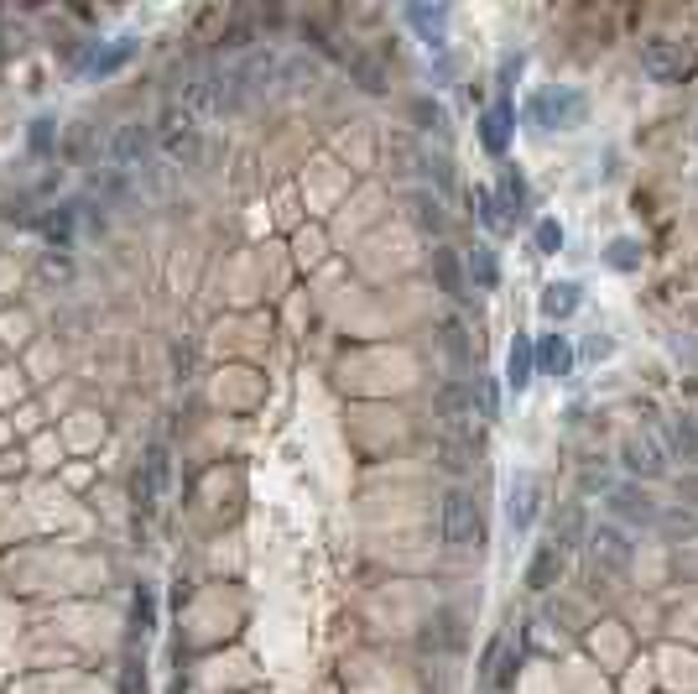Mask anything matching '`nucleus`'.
I'll use <instances>...</instances> for the list:
<instances>
[{"label": "nucleus", "instance_id": "nucleus-1", "mask_svg": "<svg viewBox=\"0 0 698 694\" xmlns=\"http://www.w3.org/2000/svg\"><path fill=\"white\" fill-rule=\"evenodd\" d=\"M439 538L448 543V548H480V543H485V522H480V507H474V496H469L465 485L443 491Z\"/></svg>", "mask_w": 698, "mask_h": 694}, {"label": "nucleus", "instance_id": "nucleus-2", "mask_svg": "<svg viewBox=\"0 0 698 694\" xmlns=\"http://www.w3.org/2000/svg\"><path fill=\"white\" fill-rule=\"evenodd\" d=\"M694 63H698L694 37H651V42H642V68L657 84H683L694 74Z\"/></svg>", "mask_w": 698, "mask_h": 694}, {"label": "nucleus", "instance_id": "nucleus-3", "mask_svg": "<svg viewBox=\"0 0 698 694\" xmlns=\"http://www.w3.org/2000/svg\"><path fill=\"white\" fill-rule=\"evenodd\" d=\"M156 147H162V157L178 162V167H199L204 162V131H199V121L188 115V110H167L162 115V126H156Z\"/></svg>", "mask_w": 698, "mask_h": 694}, {"label": "nucleus", "instance_id": "nucleus-4", "mask_svg": "<svg viewBox=\"0 0 698 694\" xmlns=\"http://www.w3.org/2000/svg\"><path fill=\"white\" fill-rule=\"evenodd\" d=\"M526 115H532L543 131H573V126L584 121V94H579V89H543V94H532Z\"/></svg>", "mask_w": 698, "mask_h": 694}, {"label": "nucleus", "instance_id": "nucleus-5", "mask_svg": "<svg viewBox=\"0 0 698 694\" xmlns=\"http://www.w3.org/2000/svg\"><path fill=\"white\" fill-rule=\"evenodd\" d=\"M589 559H595V580H621L631 569V538L615 522H599L589 533Z\"/></svg>", "mask_w": 698, "mask_h": 694}, {"label": "nucleus", "instance_id": "nucleus-6", "mask_svg": "<svg viewBox=\"0 0 698 694\" xmlns=\"http://www.w3.org/2000/svg\"><path fill=\"white\" fill-rule=\"evenodd\" d=\"M147 152H152V131L141 121H126L110 131V167L115 173H141L147 167Z\"/></svg>", "mask_w": 698, "mask_h": 694}, {"label": "nucleus", "instance_id": "nucleus-7", "mask_svg": "<svg viewBox=\"0 0 698 694\" xmlns=\"http://www.w3.org/2000/svg\"><path fill=\"white\" fill-rule=\"evenodd\" d=\"M167 481H173V450L152 444L147 459H141V470H136V502H141V512H152L167 496Z\"/></svg>", "mask_w": 698, "mask_h": 694}, {"label": "nucleus", "instance_id": "nucleus-8", "mask_svg": "<svg viewBox=\"0 0 698 694\" xmlns=\"http://www.w3.org/2000/svg\"><path fill=\"white\" fill-rule=\"evenodd\" d=\"M439 418L454 439H459L465 428H474V387H469V381H448V387H439Z\"/></svg>", "mask_w": 698, "mask_h": 694}, {"label": "nucleus", "instance_id": "nucleus-9", "mask_svg": "<svg viewBox=\"0 0 698 694\" xmlns=\"http://www.w3.org/2000/svg\"><path fill=\"white\" fill-rule=\"evenodd\" d=\"M537 502H543V485L537 481H511V496H506V517H511V528L517 533H532V522H537Z\"/></svg>", "mask_w": 698, "mask_h": 694}, {"label": "nucleus", "instance_id": "nucleus-10", "mask_svg": "<svg viewBox=\"0 0 698 694\" xmlns=\"http://www.w3.org/2000/svg\"><path fill=\"white\" fill-rule=\"evenodd\" d=\"M621 454H625V470H636V476H662V470H668V459H662V450H657L651 433H642V439L631 433L621 444Z\"/></svg>", "mask_w": 698, "mask_h": 694}, {"label": "nucleus", "instance_id": "nucleus-11", "mask_svg": "<svg viewBox=\"0 0 698 694\" xmlns=\"http://www.w3.org/2000/svg\"><path fill=\"white\" fill-rule=\"evenodd\" d=\"M480 141H485V152H491V157H500V152L511 147V105H506V100L485 110V121H480Z\"/></svg>", "mask_w": 698, "mask_h": 694}, {"label": "nucleus", "instance_id": "nucleus-12", "mask_svg": "<svg viewBox=\"0 0 698 694\" xmlns=\"http://www.w3.org/2000/svg\"><path fill=\"white\" fill-rule=\"evenodd\" d=\"M563 559H569V554H558L553 543H543V548L532 554V564H526V585H532V590H553V585H558V575H563Z\"/></svg>", "mask_w": 698, "mask_h": 694}, {"label": "nucleus", "instance_id": "nucleus-13", "mask_svg": "<svg viewBox=\"0 0 698 694\" xmlns=\"http://www.w3.org/2000/svg\"><path fill=\"white\" fill-rule=\"evenodd\" d=\"M433 272H439V288L448 298H469V288H465V262H459V251L454 245H439L433 251Z\"/></svg>", "mask_w": 698, "mask_h": 694}, {"label": "nucleus", "instance_id": "nucleus-14", "mask_svg": "<svg viewBox=\"0 0 698 694\" xmlns=\"http://www.w3.org/2000/svg\"><path fill=\"white\" fill-rule=\"evenodd\" d=\"M130 53H136V42H130V37H120V42H110L104 53L84 58V74H89V79H110V74H120V68L130 63Z\"/></svg>", "mask_w": 698, "mask_h": 694}, {"label": "nucleus", "instance_id": "nucleus-15", "mask_svg": "<svg viewBox=\"0 0 698 694\" xmlns=\"http://www.w3.org/2000/svg\"><path fill=\"white\" fill-rule=\"evenodd\" d=\"M543 314L547 319H573L579 314V282H547L543 288Z\"/></svg>", "mask_w": 698, "mask_h": 694}, {"label": "nucleus", "instance_id": "nucleus-16", "mask_svg": "<svg viewBox=\"0 0 698 694\" xmlns=\"http://www.w3.org/2000/svg\"><path fill=\"white\" fill-rule=\"evenodd\" d=\"M532 371H537V345H532L526 335H517V345H511V355H506V381L521 392V387L532 381Z\"/></svg>", "mask_w": 698, "mask_h": 694}, {"label": "nucleus", "instance_id": "nucleus-17", "mask_svg": "<svg viewBox=\"0 0 698 694\" xmlns=\"http://www.w3.org/2000/svg\"><path fill=\"white\" fill-rule=\"evenodd\" d=\"M579 543H589V517H584V507H569L563 512V528L553 533V548H558V554H573Z\"/></svg>", "mask_w": 698, "mask_h": 694}, {"label": "nucleus", "instance_id": "nucleus-18", "mask_svg": "<svg viewBox=\"0 0 698 694\" xmlns=\"http://www.w3.org/2000/svg\"><path fill=\"white\" fill-rule=\"evenodd\" d=\"M537 361H543V371H547V376H569V371H573V345H569V335H547V345L537 350Z\"/></svg>", "mask_w": 698, "mask_h": 694}, {"label": "nucleus", "instance_id": "nucleus-19", "mask_svg": "<svg viewBox=\"0 0 698 694\" xmlns=\"http://www.w3.org/2000/svg\"><path fill=\"white\" fill-rule=\"evenodd\" d=\"M474 204H480L485 230H495V236H506V230H511V214H506V204H500V193H491V188H474Z\"/></svg>", "mask_w": 698, "mask_h": 694}, {"label": "nucleus", "instance_id": "nucleus-20", "mask_svg": "<svg viewBox=\"0 0 698 694\" xmlns=\"http://www.w3.org/2000/svg\"><path fill=\"white\" fill-rule=\"evenodd\" d=\"M673 450H677V459L698 465V413H683L673 424Z\"/></svg>", "mask_w": 698, "mask_h": 694}, {"label": "nucleus", "instance_id": "nucleus-21", "mask_svg": "<svg viewBox=\"0 0 698 694\" xmlns=\"http://www.w3.org/2000/svg\"><path fill=\"white\" fill-rule=\"evenodd\" d=\"M469 277L480 282V288H495L500 282V267H495V256L485 245H474V256H469Z\"/></svg>", "mask_w": 698, "mask_h": 694}, {"label": "nucleus", "instance_id": "nucleus-22", "mask_svg": "<svg viewBox=\"0 0 698 694\" xmlns=\"http://www.w3.org/2000/svg\"><path fill=\"white\" fill-rule=\"evenodd\" d=\"M500 204H506V210H526V184H521V173L517 167H506V178H500Z\"/></svg>", "mask_w": 698, "mask_h": 694}, {"label": "nucleus", "instance_id": "nucleus-23", "mask_svg": "<svg viewBox=\"0 0 698 694\" xmlns=\"http://www.w3.org/2000/svg\"><path fill=\"white\" fill-rule=\"evenodd\" d=\"M413 219L422 225V230H433V236H439V230H443V204L422 193V199H413Z\"/></svg>", "mask_w": 698, "mask_h": 694}, {"label": "nucleus", "instance_id": "nucleus-24", "mask_svg": "<svg viewBox=\"0 0 698 694\" xmlns=\"http://www.w3.org/2000/svg\"><path fill=\"white\" fill-rule=\"evenodd\" d=\"M443 345H448V355H454V366H469V340H465V324L459 319L443 324Z\"/></svg>", "mask_w": 698, "mask_h": 694}, {"label": "nucleus", "instance_id": "nucleus-25", "mask_svg": "<svg viewBox=\"0 0 698 694\" xmlns=\"http://www.w3.org/2000/svg\"><path fill=\"white\" fill-rule=\"evenodd\" d=\"M443 16H448L443 5H439V11H428V5H413V22L428 31V42H433V48H443V37H439V31H443Z\"/></svg>", "mask_w": 698, "mask_h": 694}, {"label": "nucleus", "instance_id": "nucleus-26", "mask_svg": "<svg viewBox=\"0 0 698 694\" xmlns=\"http://www.w3.org/2000/svg\"><path fill=\"white\" fill-rule=\"evenodd\" d=\"M558 245H563V225H558V219H543V225H537V251L553 256Z\"/></svg>", "mask_w": 698, "mask_h": 694}, {"label": "nucleus", "instance_id": "nucleus-27", "mask_svg": "<svg viewBox=\"0 0 698 694\" xmlns=\"http://www.w3.org/2000/svg\"><path fill=\"white\" fill-rule=\"evenodd\" d=\"M443 470H454V476H459V470H469V459H465V444H459V439H454V433H448V439H443Z\"/></svg>", "mask_w": 698, "mask_h": 694}, {"label": "nucleus", "instance_id": "nucleus-28", "mask_svg": "<svg viewBox=\"0 0 698 694\" xmlns=\"http://www.w3.org/2000/svg\"><path fill=\"white\" fill-rule=\"evenodd\" d=\"M136 621H141V632H147V627H152V621H156V595H152V590H147V585L136 590Z\"/></svg>", "mask_w": 698, "mask_h": 694}, {"label": "nucleus", "instance_id": "nucleus-29", "mask_svg": "<svg viewBox=\"0 0 698 694\" xmlns=\"http://www.w3.org/2000/svg\"><path fill=\"white\" fill-rule=\"evenodd\" d=\"M610 267H636V245H631V241H615V245H610Z\"/></svg>", "mask_w": 698, "mask_h": 694}, {"label": "nucleus", "instance_id": "nucleus-30", "mask_svg": "<svg viewBox=\"0 0 698 694\" xmlns=\"http://www.w3.org/2000/svg\"><path fill=\"white\" fill-rule=\"evenodd\" d=\"M615 507H621L625 517H636V512H642V517H651V507H647V496H642V502H636V496H631V491H615Z\"/></svg>", "mask_w": 698, "mask_h": 694}, {"label": "nucleus", "instance_id": "nucleus-31", "mask_svg": "<svg viewBox=\"0 0 698 694\" xmlns=\"http://www.w3.org/2000/svg\"><path fill=\"white\" fill-rule=\"evenodd\" d=\"M48 147H52V121H37V126H31V152L42 157Z\"/></svg>", "mask_w": 698, "mask_h": 694}]
</instances>
